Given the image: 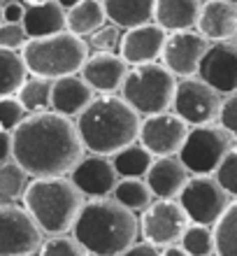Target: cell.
<instances>
[{"label":"cell","instance_id":"cell-1","mask_svg":"<svg viewBox=\"0 0 237 256\" xmlns=\"http://www.w3.org/2000/svg\"><path fill=\"white\" fill-rule=\"evenodd\" d=\"M14 161L33 180L70 177L86 156L77 124L56 112L28 114L14 130Z\"/></svg>","mask_w":237,"mask_h":256},{"label":"cell","instance_id":"cell-2","mask_svg":"<svg viewBox=\"0 0 237 256\" xmlns=\"http://www.w3.org/2000/svg\"><path fill=\"white\" fill-rule=\"evenodd\" d=\"M72 236L93 256H121L133 247L140 236V216L123 208L121 202L107 198L86 200L77 219Z\"/></svg>","mask_w":237,"mask_h":256},{"label":"cell","instance_id":"cell-3","mask_svg":"<svg viewBox=\"0 0 237 256\" xmlns=\"http://www.w3.org/2000/svg\"><path fill=\"white\" fill-rule=\"evenodd\" d=\"M86 154L114 156L140 138L142 116L121 96H98L75 119Z\"/></svg>","mask_w":237,"mask_h":256},{"label":"cell","instance_id":"cell-4","mask_svg":"<svg viewBox=\"0 0 237 256\" xmlns=\"http://www.w3.org/2000/svg\"><path fill=\"white\" fill-rule=\"evenodd\" d=\"M23 208L30 212L44 236H61L75 228L86 198L70 177L30 180L23 194Z\"/></svg>","mask_w":237,"mask_h":256},{"label":"cell","instance_id":"cell-5","mask_svg":"<svg viewBox=\"0 0 237 256\" xmlns=\"http://www.w3.org/2000/svg\"><path fill=\"white\" fill-rule=\"evenodd\" d=\"M21 56L33 77L56 82L68 74L81 72L84 63L91 56V47H88L86 38L63 30V33L49 35V38L28 40Z\"/></svg>","mask_w":237,"mask_h":256},{"label":"cell","instance_id":"cell-6","mask_svg":"<svg viewBox=\"0 0 237 256\" xmlns=\"http://www.w3.org/2000/svg\"><path fill=\"white\" fill-rule=\"evenodd\" d=\"M177 82L179 80L163 63H144L130 68L119 94L144 119L172 110Z\"/></svg>","mask_w":237,"mask_h":256},{"label":"cell","instance_id":"cell-7","mask_svg":"<svg viewBox=\"0 0 237 256\" xmlns=\"http://www.w3.org/2000/svg\"><path fill=\"white\" fill-rule=\"evenodd\" d=\"M231 149L233 138L221 126H191L179 158L191 175H214Z\"/></svg>","mask_w":237,"mask_h":256},{"label":"cell","instance_id":"cell-8","mask_svg":"<svg viewBox=\"0 0 237 256\" xmlns=\"http://www.w3.org/2000/svg\"><path fill=\"white\" fill-rule=\"evenodd\" d=\"M189 226L191 219L179 198H156L144 212H140V236L144 242L156 244L161 250L182 242Z\"/></svg>","mask_w":237,"mask_h":256},{"label":"cell","instance_id":"cell-9","mask_svg":"<svg viewBox=\"0 0 237 256\" xmlns=\"http://www.w3.org/2000/svg\"><path fill=\"white\" fill-rule=\"evenodd\" d=\"M224 96L200 77H186L177 82L172 112L189 126H210L219 122Z\"/></svg>","mask_w":237,"mask_h":256},{"label":"cell","instance_id":"cell-10","mask_svg":"<svg viewBox=\"0 0 237 256\" xmlns=\"http://www.w3.org/2000/svg\"><path fill=\"white\" fill-rule=\"evenodd\" d=\"M179 202L186 210L191 224L214 226L228 210L233 198L214 175H191L189 184L179 196Z\"/></svg>","mask_w":237,"mask_h":256},{"label":"cell","instance_id":"cell-11","mask_svg":"<svg viewBox=\"0 0 237 256\" xmlns=\"http://www.w3.org/2000/svg\"><path fill=\"white\" fill-rule=\"evenodd\" d=\"M44 230L23 205H0V256L37 254Z\"/></svg>","mask_w":237,"mask_h":256},{"label":"cell","instance_id":"cell-12","mask_svg":"<svg viewBox=\"0 0 237 256\" xmlns=\"http://www.w3.org/2000/svg\"><path fill=\"white\" fill-rule=\"evenodd\" d=\"M189 130L191 126L184 119H179L175 112H161V114H151L142 119L137 142H142L156 158L179 156Z\"/></svg>","mask_w":237,"mask_h":256},{"label":"cell","instance_id":"cell-13","mask_svg":"<svg viewBox=\"0 0 237 256\" xmlns=\"http://www.w3.org/2000/svg\"><path fill=\"white\" fill-rule=\"evenodd\" d=\"M212 42L198 33V30H179V33H170L165 49H163L161 61L175 74L177 80H186V77H196L200 70L207 49Z\"/></svg>","mask_w":237,"mask_h":256},{"label":"cell","instance_id":"cell-14","mask_svg":"<svg viewBox=\"0 0 237 256\" xmlns=\"http://www.w3.org/2000/svg\"><path fill=\"white\" fill-rule=\"evenodd\" d=\"M198 77L214 86L221 96L237 94V40L212 42Z\"/></svg>","mask_w":237,"mask_h":256},{"label":"cell","instance_id":"cell-15","mask_svg":"<svg viewBox=\"0 0 237 256\" xmlns=\"http://www.w3.org/2000/svg\"><path fill=\"white\" fill-rule=\"evenodd\" d=\"M70 180L84 194V198L93 200V198H107L114 194L121 177L116 172L112 156L86 154L70 172Z\"/></svg>","mask_w":237,"mask_h":256},{"label":"cell","instance_id":"cell-16","mask_svg":"<svg viewBox=\"0 0 237 256\" xmlns=\"http://www.w3.org/2000/svg\"><path fill=\"white\" fill-rule=\"evenodd\" d=\"M168 30H163L158 24H144V26L123 30L119 54L130 68L144 66V63H158L163 56L165 42H168Z\"/></svg>","mask_w":237,"mask_h":256},{"label":"cell","instance_id":"cell-17","mask_svg":"<svg viewBox=\"0 0 237 256\" xmlns=\"http://www.w3.org/2000/svg\"><path fill=\"white\" fill-rule=\"evenodd\" d=\"M128 72L130 66L123 61L119 52H95L88 56L79 74L91 84L95 94L114 96L116 91H121Z\"/></svg>","mask_w":237,"mask_h":256},{"label":"cell","instance_id":"cell-18","mask_svg":"<svg viewBox=\"0 0 237 256\" xmlns=\"http://www.w3.org/2000/svg\"><path fill=\"white\" fill-rule=\"evenodd\" d=\"M95 98H98L95 91L81 74H68L54 82L51 112L68 116V119H77Z\"/></svg>","mask_w":237,"mask_h":256},{"label":"cell","instance_id":"cell-19","mask_svg":"<svg viewBox=\"0 0 237 256\" xmlns=\"http://www.w3.org/2000/svg\"><path fill=\"white\" fill-rule=\"evenodd\" d=\"M144 180L156 198H179L184 186L189 184L191 172L179 156H161L154 158Z\"/></svg>","mask_w":237,"mask_h":256},{"label":"cell","instance_id":"cell-20","mask_svg":"<svg viewBox=\"0 0 237 256\" xmlns=\"http://www.w3.org/2000/svg\"><path fill=\"white\" fill-rule=\"evenodd\" d=\"M198 33L210 42H224L237 38V5L231 0H205Z\"/></svg>","mask_w":237,"mask_h":256},{"label":"cell","instance_id":"cell-21","mask_svg":"<svg viewBox=\"0 0 237 256\" xmlns=\"http://www.w3.org/2000/svg\"><path fill=\"white\" fill-rule=\"evenodd\" d=\"M205 0H156L154 5V24L168 30H196Z\"/></svg>","mask_w":237,"mask_h":256},{"label":"cell","instance_id":"cell-22","mask_svg":"<svg viewBox=\"0 0 237 256\" xmlns=\"http://www.w3.org/2000/svg\"><path fill=\"white\" fill-rule=\"evenodd\" d=\"M23 28H26V33L30 40L63 33V30H68V12H65L56 0L33 2L30 7H26Z\"/></svg>","mask_w":237,"mask_h":256},{"label":"cell","instance_id":"cell-23","mask_svg":"<svg viewBox=\"0 0 237 256\" xmlns=\"http://www.w3.org/2000/svg\"><path fill=\"white\" fill-rule=\"evenodd\" d=\"M107 21L121 30L144 26L154 21V5L156 0H102Z\"/></svg>","mask_w":237,"mask_h":256},{"label":"cell","instance_id":"cell-24","mask_svg":"<svg viewBox=\"0 0 237 256\" xmlns=\"http://www.w3.org/2000/svg\"><path fill=\"white\" fill-rule=\"evenodd\" d=\"M102 26H107V12L102 0H81L79 5L68 10V30L79 35V38H88L95 30H100Z\"/></svg>","mask_w":237,"mask_h":256},{"label":"cell","instance_id":"cell-25","mask_svg":"<svg viewBox=\"0 0 237 256\" xmlns=\"http://www.w3.org/2000/svg\"><path fill=\"white\" fill-rule=\"evenodd\" d=\"M154 158H156V156L151 154L142 142H133V144L123 147L121 152H116V154L112 156L114 168L121 180H130V177L144 180L151 168V163H154Z\"/></svg>","mask_w":237,"mask_h":256},{"label":"cell","instance_id":"cell-26","mask_svg":"<svg viewBox=\"0 0 237 256\" xmlns=\"http://www.w3.org/2000/svg\"><path fill=\"white\" fill-rule=\"evenodd\" d=\"M28 68L21 52L0 49V98L16 96L28 80Z\"/></svg>","mask_w":237,"mask_h":256},{"label":"cell","instance_id":"cell-27","mask_svg":"<svg viewBox=\"0 0 237 256\" xmlns=\"http://www.w3.org/2000/svg\"><path fill=\"white\" fill-rule=\"evenodd\" d=\"M112 198H116V200L121 202L123 208H128L130 212H144L151 202L156 200V196L149 189L147 180H140V177L119 180Z\"/></svg>","mask_w":237,"mask_h":256},{"label":"cell","instance_id":"cell-28","mask_svg":"<svg viewBox=\"0 0 237 256\" xmlns=\"http://www.w3.org/2000/svg\"><path fill=\"white\" fill-rule=\"evenodd\" d=\"M51 94H54V82L42 80V77H28L26 84L19 88L16 98L26 108L28 114H40L51 110Z\"/></svg>","mask_w":237,"mask_h":256},{"label":"cell","instance_id":"cell-29","mask_svg":"<svg viewBox=\"0 0 237 256\" xmlns=\"http://www.w3.org/2000/svg\"><path fill=\"white\" fill-rule=\"evenodd\" d=\"M30 180L33 177L14 158L7 163H0V205H12L19 198H23Z\"/></svg>","mask_w":237,"mask_h":256},{"label":"cell","instance_id":"cell-30","mask_svg":"<svg viewBox=\"0 0 237 256\" xmlns=\"http://www.w3.org/2000/svg\"><path fill=\"white\" fill-rule=\"evenodd\" d=\"M212 228L217 240V256H237V198H233L228 210Z\"/></svg>","mask_w":237,"mask_h":256},{"label":"cell","instance_id":"cell-31","mask_svg":"<svg viewBox=\"0 0 237 256\" xmlns=\"http://www.w3.org/2000/svg\"><path fill=\"white\" fill-rule=\"evenodd\" d=\"M179 244L191 256H217V240H214V228L212 226L191 224Z\"/></svg>","mask_w":237,"mask_h":256},{"label":"cell","instance_id":"cell-32","mask_svg":"<svg viewBox=\"0 0 237 256\" xmlns=\"http://www.w3.org/2000/svg\"><path fill=\"white\" fill-rule=\"evenodd\" d=\"M37 254L40 256H91L72 233H61V236L44 238V242H42Z\"/></svg>","mask_w":237,"mask_h":256},{"label":"cell","instance_id":"cell-33","mask_svg":"<svg viewBox=\"0 0 237 256\" xmlns=\"http://www.w3.org/2000/svg\"><path fill=\"white\" fill-rule=\"evenodd\" d=\"M26 116H28L26 108L21 105V100L16 96H5V98H0V130L14 133V130L23 124Z\"/></svg>","mask_w":237,"mask_h":256},{"label":"cell","instance_id":"cell-34","mask_svg":"<svg viewBox=\"0 0 237 256\" xmlns=\"http://www.w3.org/2000/svg\"><path fill=\"white\" fill-rule=\"evenodd\" d=\"M214 177L219 180V184L228 191L231 198H237V144L226 154V158L221 161L219 170L214 172Z\"/></svg>","mask_w":237,"mask_h":256},{"label":"cell","instance_id":"cell-35","mask_svg":"<svg viewBox=\"0 0 237 256\" xmlns=\"http://www.w3.org/2000/svg\"><path fill=\"white\" fill-rule=\"evenodd\" d=\"M121 28H116L114 24L102 26L100 30H95L93 35H88V47H93L95 52H114L121 44Z\"/></svg>","mask_w":237,"mask_h":256},{"label":"cell","instance_id":"cell-36","mask_svg":"<svg viewBox=\"0 0 237 256\" xmlns=\"http://www.w3.org/2000/svg\"><path fill=\"white\" fill-rule=\"evenodd\" d=\"M28 40H30V38H28L23 24H2V26H0V49L23 52Z\"/></svg>","mask_w":237,"mask_h":256},{"label":"cell","instance_id":"cell-37","mask_svg":"<svg viewBox=\"0 0 237 256\" xmlns=\"http://www.w3.org/2000/svg\"><path fill=\"white\" fill-rule=\"evenodd\" d=\"M219 126L231 135L237 142V94L226 96L224 105H221V114H219Z\"/></svg>","mask_w":237,"mask_h":256},{"label":"cell","instance_id":"cell-38","mask_svg":"<svg viewBox=\"0 0 237 256\" xmlns=\"http://www.w3.org/2000/svg\"><path fill=\"white\" fill-rule=\"evenodd\" d=\"M121 256H163V250L161 247H156V244L144 242L142 240V242H135L133 247H128Z\"/></svg>","mask_w":237,"mask_h":256},{"label":"cell","instance_id":"cell-39","mask_svg":"<svg viewBox=\"0 0 237 256\" xmlns=\"http://www.w3.org/2000/svg\"><path fill=\"white\" fill-rule=\"evenodd\" d=\"M14 158V135L9 130H0V163Z\"/></svg>","mask_w":237,"mask_h":256},{"label":"cell","instance_id":"cell-40","mask_svg":"<svg viewBox=\"0 0 237 256\" xmlns=\"http://www.w3.org/2000/svg\"><path fill=\"white\" fill-rule=\"evenodd\" d=\"M2 12H5V24H23L26 7L21 2H7V5H2Z\"/></svg>","mask_w":237,"mask_h":256},{"label":"cell","instance_id":"cell-41","mask_svg":"<svg viewBox=\"0 0 237 256\" xmlns=\"http://www.w3.org/2000/svg\"><path fill=\"white\" fill-rule=\"evenodd\" d=\"M163 256H191V254L184 250L182 244H170V247H163Z\"/></svg>","mask_w":237,"mask_h":256},{"label":"cell","instance_id":"cell-42","mask_svg":"<svg viewBox=\"0 0 237 256\" xmlns=\"http://www.w3.org/2000/svg\"><path fill=\"white\" fill-rule=\"evenodd\" d=\"M56 2H58V5H61L63 10H65V12H68V10H72L75 5H79L81 0H56Z\"/></svg>","mask_w":237,"mask_h":256},{"label":"cell","instance_id":"cell-43","mask_svg":"<svg viewBox=\"0 0 237 256\" xmlns=\"http://www.w3.org/2000/svg\"><path fill=\"white\" fill-rule=\"evenodd\" d=\"M5 24V12H2V5H0V26Z\"/></svg>","mask_w":237,"mask_h":256},{"label":"cell","instance_id":"cell-44","mask_svg":"<svg viewBox=\"0 0 237 256\" xmlns=\"http://www.w3.org/2000/svg\"><path fill=\"white\" fill-rule=\"evenodd\" d=\"M231 2H233V5H237V0H231Z\"/></svg>","mask_w":237,"mask_h":256},{"label":"cell","instance_id":"cell-45","mask_svg":"<svg viewBox=\"0 0 237 256\" xmlns=\"http://www.w3.org/2000/svg\"><path fill=\"white\" fill-rule=\"evenodd\" d=\"M28 256H40V254H28Z\"/></svg>","mask_w":237,"mask_h":256},{"label":"cell","instance_id":"cell-46","mask_svg":"<svg viewBox=\"0 0 237 256\" xmlns=\"http://www.w3.org/2000/svg\"><path fill=\"white\" fill-rule=\"evenodd\" d=\"M91 256H93V254H91Z\"/></svg>","mask_w":237,"mask_h":256},{"label":"cell","instance_id":"cell-47","mask_svg":"<svg viewBox=\"0 0 237 256\" xmlns=\"http://www.w3.org/2000/svg\"><path fill=\"white\" fill-rule=\"evenodd\" d=\"M235 40H237V38H235Z\"/></svg>","mask_w":237,"mask_h":256}]
</instances>
